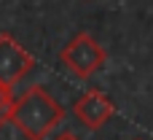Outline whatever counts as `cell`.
Masks as SVG:
<instances>
[{"label":"cell","mask_w":153,"mask_h":140,"mask_svg":"<svg viewBox=\"0 0 153 140\" xmlns=\"http://www.w3.org/2000/svg\"><path fill=\"white\" fill-rule=\"evenodd\" d=\"M65 111L62 105L43 89V86H30L24 94L13 97L8 121L24 135L27 140H46L48 132L62 121Z\"/></svg>","instance_id":"cell-1"},{"label":"cell","mask_w":153,"mask_h":140,"mask_svg":"<svg viewBox=\"0 0 153 140\" xmlns=\"http://www.w3.org/2000/svg\"><path fill=\"white\" fill-rule=\"evenodd\" d=\"M3 124H5V119H3V116H0V127H3Z\"/></svg>","instance_id":"cell-7"},{"label":"cell","mask_w":153,"mask_h":140,"mask_svg":"<svg viewBox=\"0 0 153 140\" xmlns=\"http://www.w3.org/2000/svg\"><path fill=\"white\" fill-rule=\"evenodd\" d=\"M75 116L81 119L83 127L89 130H100L102 124H108V119L113 116V103L108 94H102L100 89H89L83 97H78L75 103Z\"/></svg>","instance_id":"cell-4"},{"label":"cell","mask_w":153,"mask_h":140,"mask_svg":"<svg viewBox=\"0 0 153 140\" xmlns=\"http://www.w3.org/2000/svg\"><path fill=\"white\" fill-rule=\"evenodd\" d=\"M59 59H62V65H65L70 73H75L78 78H91L97 70H102V65H105L108 57H105V49L97 43L94 35L78 32V35L62 49Z\"/></svg>","instance_id":"cell-2"},{"label":"cell","mask_w":153,"mask_h":140,"mask_svg":"<svg viewBox=\"0 0 153 140\" xmlns=\"http://www.w3.org/2000/svg\"><path fill=\"white\" fill-rule=\"evenodd\" d=\"M56 140H78V138H75V135H70V132H65V135H59Z\"/></svg>","instance_id":"cell-6"},{"label":"cell","mask_w":153,"mask_h":140,"mask_svg":"<svg viewBox=\"0 0 153 140\" xmlns=\"http://www.w3.org/2000/svg\"><path fill=\"white\" fill-rule=\"evenodd\" d=\"M32 57L11 35H0V84L13 86L32 70Z\"/></svg>","instance_id":"cell-3"},{"label":"cell","mask_w":153,"mask_h":140,"mask_svg":"<svg viewBox=\"0 0 153 140\" xmlns=\"http://www.w3.org/2000/svg\"><path fill=\"white\" fill-rule=\"evenodd\" d=\"M11 105H13V92H11V86H5V84H0V116L8 121V113H11Z\"/></svg>","instance_id":"cell-5"}]
</instances>
